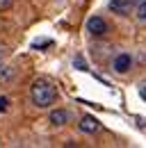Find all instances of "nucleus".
<instances>
[{
    "mask_svg": "<svg viewBox=\"0 0 146 148\" xmlns=\"http://www.w3.org/2000/svg\"><path fill=\"white\" fill-rule=\"evenodd\" d=\"M75 64H78V66H80V69H82V71H85V69H87V64H85V62H82V57H78V59H75Z\"/></svg>",
    "mask_w": 146,
    "mask_h": 148,
    "instance_id": "9b49d317",
    "label": "nucleus"
},
{
    "mask_svg": "<svg viewBox=\"0 0 146 148\" xmlns=\"http://www.w3.org/2000/svg\"><path fill=\"white\" fill-rule=\"evenodd\" d=\"M137 18L146 21V0H139V2H137Z\"/></svg>",
    "mask_w": 146,
    "mask_h": 148,
    "instance_id": "6e6552de",
    "label": "nucleus"
},
{
    "mask_svg": "<svg viewBox=\"0 0 146 148\" xmlns=\"http://www.w3.org/2000/svg\"><path fill=\"white\" fill-rule=\"evenodd\" d=\"M7 107H9V98L7 96H0V112H7Z\"/></svg>",
    "mask_w": 146,
    "mask_h": 148,
    "instance_id": "1a4fd4ad",
    "label": "nucleus"
},
{
    "mask_svg": "<svg viewBox=\"0 0 146 148\" xmlns=\"http://www.w3.org/2000/svg\"><path fill=\"white\" fill-rule=\"evenodd\" d=\"M110 9L119 16H128L130 9H132V0H112L110 2Z\"/></svg>",
    "mask_w": 146,
    "mask_h": 148,
    "instance_id": "39448f33",
    "label": "nucleus"
},
{
    "mask_svg": "<svg viewBox=\"0 0 146 148\" xmlns=\"http://www.w3.org/2000/svg\"><path fill=\"white\" fill-rule=\"evenodd\" d=\"M14 69L12 66H5V64H0V82H12L14 80Z\"/></svg>",
    "mask_w": 146,
    "mask_h": 148,
    "instance_id": "0eeeda50",
    "label": "nucleus"
},
{
    "mask_svg": "<svg viewBox=\"0 0 146 148\" xmlns=\"http://www.w3.org/2000/svg\"><path fill=\"white\" fill-rule=\"evenodd\" d=\"M12 5H14V0H0V12H7Z\"/></svg>",
    "mask_w": 146,
    "mask_h": 148,
    "instance_id": "9d476101",
    "label": "nucleus"
},
{
    "mask_svg": "<svg viewBox=\"0 0 146 148\" xmlns=\"http://www.w3.org/2000/svg\"><path fill=\"white\" fill-rule=\"evenodd\" d=\"M132 2H139V0H132Z\"/></svg>",
    "mask_w": 146,
    "mask_h": 148,
    "instance_id": "4468645a",
    "label": "nucleus"
},
{
    "mask_svg": "<svg viewBox=\"0 0 146 148\" xmlns=\"http://www.w3.org/2000/svg\"><path fill=\"white\" fill-rule=\"evenodd\" d=\"M87 30H89L94 37H103L105 32H107V23L101 18V16H91L87 21Z\"/></svg>",
    "mask_w": 146,
    "mask_h": 148,
    "instance_id": "f03ea898",
    "label": "nucleus"
},
{
    "mask_svg": "<svg viewBox=\"0 0 146 148\" xmlns=\"http://www.w3.org/2000/svg\"><path fill=\"white\" fill-rule=\"evenodd\" d=\"M30 98L36 107H50L57 100V89L48 80H34L30 87Z\"/></svg>",
    "mask_w": 146,
    "mask_h": 148,
    "instance_id": "f257e3e1",
    "label": "nucleus"
},
{
    "mask_svg": "<svg viewBox=\"0 0 146 148\" xmlns=\"http://www.w3.org/2000/svg\"><path fill=\"white\" fill-rule=\"evenodd\" d=\"M80 130H82L85 134H96V132L101 130V123H98V119H94V116H82V119H80Z\"/></svg>",
    "mask_w": 146,
    "mask_h": 148,
    "instance_id": "20e7f679",
    "label": "nucleus"
},
{
    "mask_svg": "<svg viewBox=\"0 0 146 148\" xmlns=\"http://www.w3.org/2000/svg\"><path fill=\"white\" fill-rule=\"evenodd\" d=\"M139 96H142V98L146 100V84H144V87H139Z\"/></svg>",
    "mask_w": 146,
    "mask_h": 148,
    "instance_id": "f8f14e48",
    "label": "nucleus"
},
{
    "mask_svg": "<svg viewBox=\"0 0 146 148\" xmlns=\"http://www.w3.org/2000/svg\"><path fill=\"white\" fill-rule=\"evenodd\" d=\"M2 59H5V48L0 46V64H2Z\"/></svg>",
    "mask_w": 146,
    "mask_h": 148,
    "instance_id": "ddd939ff",
    "label": "nucleus"
},
{
    "mask_svg": "<svg viewBox=\"0 0 146 148\" xmlns=\"http://www.w3.org/2000/svg\"><path fill=\"white\" fill-rule=\"evenodd\" d=\"M69 119H71V116H69V112H66V110H53V112H50V116H48V121H50L53 125H57V128H59V125H66Z\"/></svg>",
    "mask_w": 146,
    "mask_h": 148,
    "instance_id": "423d86ee",
    "label": "nucleus"
},
{
    "mask_svg": "<svg viewBox=\"0 0 146 148\" xmlns=\"http://www.w3.org/2000/svg\"><path fill=\"white\" fill-rule=\"evenodd\" d=\"M114 71L116 73H128L130 71V66H132V57L128 55V53H121V55H116L114 57Z\"/></svg>",
    "mask_w": 146,
    "mask_h": 148,
    "instance_id": "7ed1b4c3",
    "label": "nucleus"
}]
</instances>
